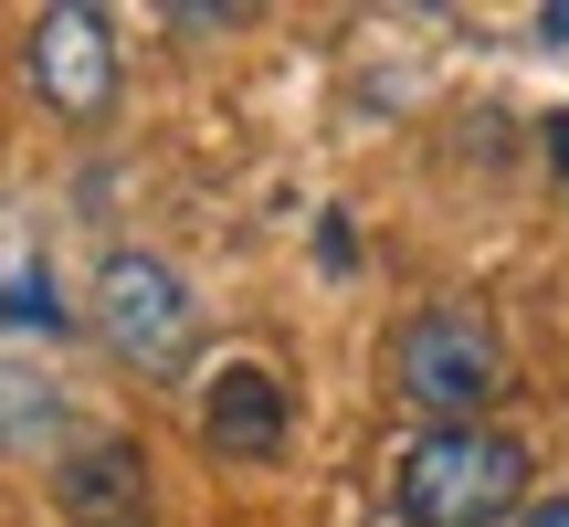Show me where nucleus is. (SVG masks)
<instances>
[{
  "label": "nucleus",
  "instance_id": "20e7f679",
  "mask_svg": "<svg viewBox=\"0 0 569 527\" xmlns=\"http://www.w3.org/2000/svg\"><path fill=\"white\" fill-rule=\"evenodd\" d=\"M32 84L53 117H106L117 106V32H106V11H84V0L42 11L32 21Z\"/></svg>",
  "mask_w": 569,
  "mask_h": 527
},
{
  "label": "nucleus",
  "instance_id": "6e6552de",
  "mask_svg": "<svg viewBox=\"0 0 569 527\" xmlns=\"http://www.w3.org/2000/svg\"><path fill=\"white\" fill-rule=\"evenodd\" d=\"M0 317H11V327H63V296H53V275H42V264H21V275L0 285Z\"/></svg>",
  "mask_w": 569,
  "mask_h": 527
},
{
  "label": "nucleus",
  "instance_id": "7ed1b4c3",
  "mask_svg": "<svg viewBox=\"0 0 569 527\" xmlns=\"http://www.w3.org/2000/svg\"><path fill=\"white\" fill-rule=\"evenodd\" d=\"M96 327H106V348H117L138 380H169V369H190V348H201V296H190L159 253H106Z\"/></svg>",
  "mask_w": 569,
  "mask_h": 527
},
{
  "label": "nucleus",
  "instance_id": "f257e3e1",
  "mask_svg": "<svg viewBox=\"0 0 569 527\" xmlns=\"http://www.w3.org/2000/svg\"><path fill=\"white\" fill-rule=\"evenodd\" d=\"M390 507L411 527H507L528 507V444L486 422H432L390 454Z\"/></svg>",
  "mask_w": 569,
  "mask_h": 527
},
{
  "label": "nucleus",
  "instance_id": "0eeeda50",
  "mask_svg": "<svg viewBox=\"0 0 569 527\" xmlns=\"http://www.w3.org/2000/svg\"><path fill=\"white\" fill-rule=\"evenodd\" d=\"M63 432V390L42 380L32 359H0V454H32Z\"/></svg>",
  "mask_w": 569,
  "mask_h": 527
},
{
  "label": "nucleus",
  "instance_id": "423d86ee",
  "mask_svg": "<svg viewBox=\"0 0 569 527\" xmlns=\"http://www.w3.org/2000/svg\"><path fill=\"white\" fill-rule=\"evenodd\" d=\"M201 444L222 454V465H274L284 454V380L253 359H232L222 380L201 390Z\"/></svg>",
  "mask_w": 569,
  "mask_h": 527
},
{
  "label": "nucleus",
  "instance_id": "f03ea898",
  "mask_svg": "<svg viewBox=\"0 0 569 527\" xmlns=\"http://www.w3.org/2000/svg\"><path fill=\"white\" fill-rule=\"evenodd\" d=\"M390 390L422 401L432 422H475V411L507 390V338H496L475 306H422V317H401V338H390Z\"/></svg>",
  "mask_w": 569,
  "mask_h": 527
},
{
  "label": "nucleus",
  "instance_id": "9d476101",
  "mask_svg": "<svg viewBox=\"0 0 569 527\" xmlns=\"http://www.w3.org/2000/svg\"><path fill=\"white\" fill-rule=\"evenodd\" d=\"M549 169L569 180V117H549Z\"/></svg>",
  "mask_w": 569,
  "mask_h": 527
},
{
  "label": "nucleus",
  "instance_id": "39448f33",
  "mask_svg": "<svg viewBox=\"0 0 569 527\" xmlns=\"http://www.w3.org/2000/svg\"><path fill=\"white\" fill-rule=\"evenodd\" d=\"M53 507L63 527H148V454L127 444V432H84L74 454L53 465Z\"/></svg>",
  "mask_w": 569,
  "mask_h": 527
},
{
  "label": "nucleus",
  "instance_id": "1a4fd4ad",
  "mask_svg": "<svg viewBox=\"0 0 569 527\" xmlns=\"http://www.w3.org/2000/svg\"><path fill=\"white\" fill-rule=\"evenodd\" d=\"M517 527H569V486H559V496H528V507H517Z\"/></svg>",
  "mask_w": 569,
  "mask_h": 527
},
{
  "label": "nucleus",
  "instance_id": "9b49d317",
  "mask_svg": "<svg viewBox=\"0 0 569 527\" xmlns=\"http://www.w3.org/2000/svg\"><path fill=\"white\" fill-rule=\"evenodd\" d=\"M538 32H549V42H569V0H559V11H538Z\"/></svg>",
  "mask_w": 569,
  "mask_h": 527
}]
</instances>
